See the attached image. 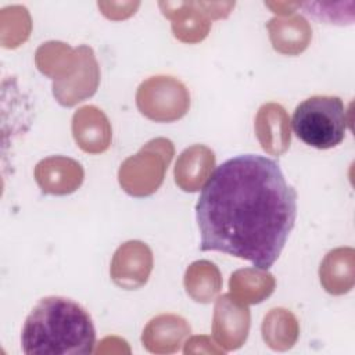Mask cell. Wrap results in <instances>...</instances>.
<instances>
[{
	"instance_id": "obj_1",
	"label": "cell",
	"mask_w": 355,
	"mask_h": 355,
	"mask_svg": "<svg viewBox=\"0 0 355 355\" xmlns=\"http://www.w3.org/2000/svg\"><path fill=\"white\" fill-rule=\"evenodd\" d=\"M196 218L201 251H220L268 270L294 227L297 191L275 159L236 155L207 179Z\"/></svg>"
},
{
	"instance_id": "obj_2",
	"label": "cell",
	"mask_w": 355,
	"mask_h": 355,
	"mask_svg": "<svg viewBox=\"0 0 355 355\" xmlns=\"http://www.w3.org/2000/svg\"><path fill=\"white\" fill-rule=\"evenodd\" d=\"M96 329L87 311L71 298H42L26 316L21 348L26 355L92 354Z\"/></svg>"
},
{
	"instance_id": "obj_3",
	"label": "cell",
	"mask_w": 355,
	"mask_h": 355,
	"mask_svg": "<svg viewBox=\"0 0 355 355\" xmlns=\"http://www.w3.org/2000/svg\"><path fill=\"white\" fill-rule=\"evenodd\" d=\"M291 123L295 136L305 144L319 150L333 148L345 137V105L337 96H312L295 107Z\"/></svg>"
},
{
	"instance_id": "obj_4",
	"label": "cell",
	"mask_w": 355,
	"mask_h": 355,
	"mask_svg": "<svg viewBox=\"0 0 355 355\" xmlns=\"http://www.w3.org/2000/svg\"><path fill=\"white\" fill-rule=\"evenodd\" d=\"M136 101L143 115L162 122L182 118L190 103L186 87L171 76H154L143 82Z\"/></svg>"
},
{
	"instance_id": "obj_5",
	"label": "cell",
	"mask_w": 355,
	"mask_h": 355,
	"mask_svg": "<svg viewBox=\"0 0 355 355\" xmlns=\"http://www.w3.org/2000/svg\"><path fill=\"white\" fill-rule=\"evenodd\" d=\"M153 268L150 248L140 241H128L121 245L112 259V280L126 288L133 290L143 286Z\"/></svg>"
},
{
	"instance_id": "obj_6",
	"label": "cell",
	"mask_w": 355,
	"mask_h": 355,
	"mask_svg": "<svg viewBox=\"0 0 355 355\" xmlns=\"http://www.w3.org/2000/svg\"><path fill=\"white\" fill-rule=\"evenodd\" d=\"M250 327V312L247 306L239 305L229 294L218 298L214 316V336L226 349L243 345Z\"/></svg>"
},
{
	"instance_id": "obj_7",
	"label": "cell",
	"mask_w": 355,
	"mask_h": 355,
	"mask_svg": "<svg viewBox=\"0 0 355 355\" xmlns=\"http://www.w3.org/2000/svg\"><path fill=\"white\" fill-rule=\"evenodd\" d=\"M72 132L79 147L87 153H101L110 146L111 129L108 119L93 105L83 107L75 112Z\"/></svg>"
},
{
	"instance_id": "obj_8",
	"label": "cell",
	"mask_w": 355,
	"mask_h": 355,
	"mask_svg": "<svg viewBox=\"0 0 355 355\" xmlns=\"http://www.w3.org/2000/svg\"><path fill=\"white\" fill-rule=\"evenodd\" d=\"M187 334H190V326L184 319L175 315H161L147 324L141 341L151 352H173Z\"/></svg>"
},
{
	"instance_id": "obj_9",
	"label": "cell",
	"mask_w": 355,
	"mask_h": 355,
	"mask_svg": "<svg viewBox=\"0 0 355 355\" xmlns=\"http://www.w3.org/2000/svg\"><path fill=\"white\" fill-rule=\"evenodd\" d=\"M179 162L190 165V168L176 165V184H179L184 191H197L201 183L209 178V171L215 165V155L204 146H193L182 153Z\"/></svg>"
},
{
	"instance_id": "obj_10",
	"label": "cell",
	"mask_w": 355,
	"mask_h": 355,
	"mask_svg": "<svg viewBox=\"0 0 355 355\" xmlns=\"http://www.w3.org/2000/svg\"><path fill=\"white\" fill-rule=\"evenodd\" d=\"M269 36L273 44V49L283 54H298L306 49L311 29L306 21L294 15L288 19L273 18L268 24Z\"/></svg>"
},
{
	"instance_id": "obj_11",
	"label": "cell",
	"mask_w": 355,
	"mask_h": 355,
	"mask_svg": "<svg viewBox=\"0 0 355 355\" xmlns=\"http://www.w3.org/2000/svg\"><path fill=\"white\" fill-rule=\"evenodd\" d=\"M286 122L287 118L283 107L277 104H266L261 107L257 116V132L263 150L272 154H280L287 148L288 141L283 140L276 133V129L288 132Z\"/></svg>"
},
{
	"instance_id": "obj_12",
	"label": "cell",
	"mask_w": 355,
	"mask_h": 355,
	"mask_svg": "<svg viewBox=\"0 0 355 355\" xmlns=\"http://www.w3.org/2000/svg\"><path fill=\"white\" fill-rule=\"evenodd\" d=\"M298 327L295 318L286 309H272L262 323V336L273 349L291 348L297 340Z\"/></svg>"
},
{
	"instance_id": "obj_13",
	"label": "cell",
	"mask_w": 355,
	"mask_h": 355,
	"mask_svg": "<svg viewBox=\"0 0 355 355\" xmlns=\"http://www.w3.org/2000/svg\"><path fill=\"white\" fill-rule=\"evenodd\" d=\"M172 19L173 33L183 42H198L207 36L209 29V22L197 10H180L178 18Z\"/></svg>"
},
{
	"instance_id": "obj_14",
	"label": "cell",
	"mask_w": 355,
	"mask_h": 355,
	"mask_svg": "<svg viewBox=\"0 0 355 355\" xmlns=\"http://www.w3.org/2000/svg\"><path fill=\"white\" fill-rule=\"evenodd\" d=\"M197 265H198L202 279L200 280L196 276H193L191 273L186 272L184 286H186L187 294H190V295H193L196 293V290L198 288L200 284L204 286V300H205V302H209L220 288V283H222L220 275H219V270L216 269V266L208 261H198Z\"/></svg>"
}]
</instances>
